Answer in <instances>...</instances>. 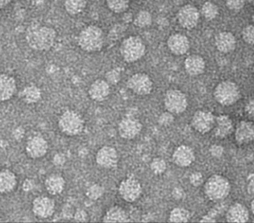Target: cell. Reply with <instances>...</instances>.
Returning <instances> with one entry per match:
<instances>
[{"label": "cell", "instance_id": "cell-1", "mask_svg": "<svg viewBox=\"0 0 254 223\" xmlns=\"http://www.w3.org/2000/svg\"><path fill=\"white\" fill-rule=\"evenodd\" d=\"M56 30L45 25H31L26 31V40L31 49L38 52L49 51L56 42Z\"/></svg>", "mask_w": 254, "mask_h": 223}, {"label": "cell", "instance_id": "cell-2", "mask_svg": "<svg viewBox=\"0 0 254 223\" xmlns=\"http://www.w3.org/2000/svg\"><path fill=\"white\" fill-rule=\"evenodd\" d=\"M78 44L86 52H98L105 44L103 30L96 25H89L81 30L78 37Z\"/></svg>", "mask_w": 254, "mask_h": 223}, {"label": "cell", "instance_id": "cell-3", "mask_svg": "<svg viewBox=\"0 0 254 223\" xmlns=\"http://www.w3.org/2000/svg\"><path fill=\"white\" fill-rule=\"evenodd\" d=\"M205 195L209 200L220 202L230 194L231 186L226 177L219 174L211 175L204 184Z\"/></svg>", "mask_w": 254, "mask_h": 223}, {"label": "cell", "instance_id": "cell-4", "mask_svg": "<svg viewBox=\"0 0 254 223\" xmlns=\"http://www.w3.org/2000/svg\"><path fill=\"white\" fill-rule=\"evenodd\" d=\"M120 52L126 62L132 63L143 57L146 52V46L140 37L130 36L122 42Z\"/></svg>", "mask_w": 254, "mask_h": 223}, {"label": "cell", "instance_id": "cell-5", "mask_svg": "<svg viewBox=\"0 0 254 223\" xmlns=\"http://www.w3.org/2000/svg\"><path fill=\"white\" fill-rule=\"evenodd\" d=\"M58 126L62 133L67 136H77L84 129V120L81 114L74 110L64 112L59 118Z\"/></svg>", "mask_w": 254, "mask_h": 223}, {"label": "cell", "instance_id": "cell-6", "mask_svg": "<svg viewBox=\"0 0 254 223\" xmlns=\"http://www.w3.org/2000/svg\"><path fill=\"white\" fill-rule=\"evenodd\" d=\"M214 98L221 105L230 107L234 105L240 99V89L234 82L224 80L215 86Z\"/></svg>", "mask_w": 254, "mask_h": 223}, {"label": "cell", "instance_id": "cell-7", "mask_svg": "<svg viewBox=\"0 0 254 223\" xmlns=\"http://www.w3.org/2000/svg\"><path fill=\"white\" fill-rule=\"evenodd\" d=\"M163 102L166 110L172 114H181L188 107L187 95L179 89H171L166 91Z\"/></svg>", "mask_w": 254, "mask_h": 223}, {"label": "cell", "instance_id": "cell-8", "mask_svg": "<svg viewBox=\"0 0 254 223\" xmlns=\"http://www.w3.org/2000/svg\"><path fill=\"white\" fill-rule=\"evenodd\" d=\"M142 193L141 183L133 175L123 179L119 186V194L127 202H134L140 197Z\"/></svg>", "mask_w": 254, "mask_h": 223}, {"label": "cell", "instance_id": "cell-9", "mask_svg": "<svg viewBox=\"0 0 254 223\" xmlns=\"http://www.w3.org/2000/svg\"><path fill=\"white\" fill-rule=\"evenodd\" d=\"M127 87L139 96L150 95L153 90V81L145 73H136L127 79Z\"/></svg>", "mask_w": 254, "mask_h": 223}, {"label": "cell", "instance_id": "cell-10", "mask_svg": "<svg viewBox=\"0 0 254 223\" xmlns=\"http://www.w3.org/2000/svg\"><path fill=\"white\" fill-rule=\"evenodd\" d=\"M142 129L140 120L133 116H125L118 124L119 135L123 139H133L140 134Z\"/></svg>", "mask_w": 254, "mask_h": 223}, {"label": "cell", "instance_id": "cell-11", "mask_svg": "<svg viewBox=\"0 0 254 223\" xmlns=\"http://www.w3.org/2000/svg\"><path fill=\"white\" fill-rule=\"evenodd\" d=\"M96 162L104 169H116L119 164V155L117 150L111 146H103L96 153Z\"/></svg>", "mask_w": 254, "mask_h": 223}, {"label": "cell", "instance_id": "cell-12", "mask_svg": "<svg viewBox=\"0 0 254 223\" xmlns=\"http://www.w3.org/2000/svg\"><path fill=\"white\" fill-rule=\"evenodd\" d=\"M191 123L194 130L201 134L207 133L215 126V117L210 112L198 110L193 114Z\"/></svg>", "mask_w": 254, "mask_h": 223}, {"label": "cell", "instance_id": "cell-13", "mask_svg": "<svg viewBox=\"0 0 254 223\" xmlns=\"http://www.w3.org/2000/svg\"><path fill=\"white\" fill-rule=\"evenodd\" d=\"M56 211V202L48 196H41L35 198L32 202V211L35 217L41 220L50 218Z\"/></svg>", "mask_w": 254, "mask_h": 223}, {"label": "cell", "instance_id": "cell-14", "mask_svg": "<svg viewBox=\"0 0 254 223\" xmlns=\"http://www.w3.org/2000/svg\"><path fill=\"white\" fill-rule=\"evenodd\" d=\"M48 150V142L41 135H34L29 138L26 142V154L31 159H41L47 155Z\"/></svg>", "mask_w": 254, "mask_h": 223}, {"label": "cell", "instance_id": "cell-15", "mask_svg": "<svg viewBox=\"0 0 254 223\" xmlns=\"http://www.w3.org/2000/svg\"><path fill=\"white\" fill-rule=\"evenodd\" d=\"M177 18L178 22L183 28L191 29L198 23L200 13L195 6L192 4H186L178 10Z\"/></svg>", "mask_w": 254, "mask_h": 223}, {"label": "cell", "instance_id": "cell-16", "mask_svg": "<svg viewBox=\"0 0 254 223\" xmlns=\"http://www.w3.org/2000/svg\"><path fill=\"white\" fill-rule=\"evenodd\" d=\"M195 160L194 150L189 146L182 144L175 149L172 154L174 164L180 167H187Z\"/></svg>", "mask_w": 254, "mask_h": 223}, {"label": "cell", "instance_id": "cell-17", "mask_svg": "<svg viewBox=\"0 0 254 223\" xmlns=\"http://www.w3.org/2000/svg\"><path fill=\"white\" fill-rule=\"evenodd\" d=\"M111 94V86L109 83L102 79L95 80L90 85L88 89V95L93 101L96 102H103L108 99Z\"/></svg>", "mask_w": 254, "mask_h": 223}, {"label": "cell", "instance_id": "cell-18", "mask_svg": "<svg viewBox=\"0 0 254 223\" xmlns=\"http://www.w3.org/2000/svg\"><path fill=\"white\" fill-rule=\"evenodd\" d=\"M235 139L239 144H248L254 141V123L250 120L239 122L235 129Z\"/></svg>", "mask_w": 254, "mask_h": 223}, {"label": "cell", "instance_id": "cell-19", "mask_svg": "<svg viewBox=\"0 0 254 223\" xmlns=\"http://www.w3.org/2000/svg\"><path fill=\"white\" fill-rule=\"evenodd\" d=\"M167 46L172 54L181 56L188 52L190 43L187 36L181 34H175L171 35L168 39Z\"/></svg>", "mask_w": 254, "mask_h": 223}, {"label": "cell", "instance_id": "cell-20", "mask_svg": "<svg viewBox=\"0 0 254 223\" xmlns=\"http://www.w3.org/2000/svg\"><path fill=\"white\" fill-rule=\"evenodd\" d=\"M17 92V83L15 79L8 74H0V101L2 102L9 101Z\"/></svg>", "mask_w": 254, "mask_h": 223}, {"label": "cell", "instance_id": "cell-21", "mask_svg": "<svg viewBox=\"0 0 254 223\" xmlns=\"http://www.w3.org/2000/svg\"><path fill=\"white\" fill-rule=\"evenodd\" d=\"M249 218V211L242 203L233 204L226 213V220L228 223H245Z\"/></svg>", "mask_w": 254, "mask_h": 223}, {"label": "cell", "instance_id": "cell-22", "mask_svg": "<svg viewBox=\"0 0 254 223\" xmlns=\"http://www.w3.org/2000/svg\"><path fill=\"white\" fill-rule=\"evenodd\" d=\"M215 44L216 49L221 53H230L236 49V39L232 33L223 31L217 34Z\"/></svg>", "mask_w": 254, "mask_h": 223}, {"label": "cell", "instance_id": "cell-23", "mask_svg": "<svg viewBox=\"0 0 254 223\" xmlns=\"http://www.w3.org/2000/svg\"><path fill=\"white\" fill-rule=\"evenodd\" d=\"M17 186V178L15 173L8 169L0 172V193L8 194L14 191Z\"/></svg>", "mask_w": 254, "mask_h": 223}, {"label": "cell", "instance_id": "cell-24", "mask_svg": "<svg viewBox=\"0 0 254 223\" xmlns=\"http://www.w3.org/2000/svg\"><path fill=\"white\" fill-rule=\"evenodd\" d=\"M184 66L187 74L190 76H198L203 74L206 68L205 60L198 55H191L187 57Z\"/></svg>", "mask_w": 254, "mask_h": 223}, {"label": "cell", "instance_id": "cell-25", "mask_svg": "<svg viewBox=\"0 0 254 223\" xmlns=\"http://www.w3.org/2000/svg\"><path fill=\"white\" fill-rule=\"evenodd\" d=\"M213 129L214 134L217 138H226L234 130L233 121L225 114L218 115L215 117V124Z\"/></svg>", "mask_w": 254, "mask_h": 223}, {"label": "cell", "instance_id": "cell-26", "mask_svg": "<svg viewBox=\"0 0 254 223\" xmlns=\"http://www.w3.org/2000/svg\"><path fill=\"white\" fill-rule=\"evenodd\" d=\"M130 221L127 211L120 206L111 207L102 218V223H129Z\"/></svg>", "mask_w": 254, "mask_h": 223}, {"label": "cell", "instance_id": "cell-27", "mask_svg": "<svg viewBox=\"0 0 254 223\" xmlns=\"http://www.w3.org/2000/svg\"><path fill=\"white\" fill-rule=\"evenodd\" d=\"M65 186H66V181L60 174H51L46 178V189L52 196L61 194L64 190Z\"/></svg>", "mask_w": 254, "mask_h": 223}, {"label": "cell", "instance_id": "cell-28", "mask_svg": "<svg viewBox=\"0 0 254 223\" xmlns=\"http://www.w3.org/2000/svg\"><path fill=\"white\" fill-rule=\"evenodd\" d=\"M20 97L26 104H35L41 99L42 92L38 86L35 85H29L20 92Z\"/></svg>", "mask_w": 254, "mask_h": 223}, {"label": "cell", "instance_id": "cell-29", "mask_svg": "<svg viewBox=\"0 0 254 223\" xmlns=\"http://www.w3.org/2000/svg\"><path fill=\"white\" fill-rule=\"evenodd\" d=\"M191 219L190 211L184 208H175L169 214V223H188Z\"/></svg>", "mask_w": 254, "mask_h": 223}, {"label": "cell", "instance_id": "cell-30", "mask_svg": "<svg viewBox=\"0 0 254 223\" xmlns=\"http://www.w3.org/2000/svg\"><path fill=\"white\" fill-rule=\"evenodd\" d=\"M87 0H65L66 11L72 16L79 14L85 9Z\"/></svg>", "mask_w": 254, "mask_h": 223}, {"label": "cell", "instance_id": "cell-31", "mask_svg": "<svg viewBox=\"0 0 254 223\" xmlns=\"http://www.w3.org/2000/svg\"><path fill=\"white\" fill-rule=\"evenodd\" d=\"M133 23L139 28H146L152 23V16L148 10H140L135 16Z\"/></svg>", "mask_w": 254, "mask_h": 223}, {"label": "cell", "instance_id": "cell-32", "mask_svg": "<svg viewBox=\"0 0 254 223\" xmlns=\"http://www.w3.org/2000/svg\"><path fill=\"white\" fill-rule=\"evenodd\" d=\"M108 8L116 13H122L128 9L129 0H106Z\"/></svg>", "mask_w": 254, "mask_h": 223}, {"label": "cell", "instance_id": "cell-33", "mask_svg": "<svg viewBox=\"0 0 254 223\" xmlns=\"http://www.w3.org/2000/svg\"><path fill=\"white\" fill-rule=\"evenodd\" d=\"M201 13L207 20H212L218 16L219 9L218 6L211 1H206L201 7Z\"/></svg>", "mask_w": 254, "mask_h": 223}, {"label": "cell", "instance_id": "cell-34", "mask_svg": "<svg viewBox=\"0 0 254 223\" xmlns=\"http://www.w3.org/2000/svg\"><path fill=\"white\" fill-rule=\"evenodd\" d=\"M150 168L155 175H161L166 170L167 165L164 159L161 158H155L151 161Z\"/></svg>", "mask_w": 254, "mask_h": 223}, {"label": "cell", "instance_id": "cell-35", "mask_svg": "<svg viewBox=\"0 0 254 223\" xmlns=\"http://www.w3.org/2000/svg\"><path fill=\"white\" fill-rule=\"evenodd\" d=\"M103 187L99 185V184H96L89 187L86 194H87V196H88L90 199L96 200V199H99V198L103 195Z\"/></svg>", "mask_w": 254, "mask_h": 223}, {"label": "cell", "instance_id": "cell-36", "mask_svg": "<svg viewBox=\"0 0 254 223\" xmlns=\"http://www.w3.org/2000/svg\"><path fill=\"white\" fill-rule=\"evenodd\" d=\"M242 35L245 43L254 45V25H247L242 31Z\"/></svg>", "mask_w": 254, "mask_h": 223}, {"label": "cell", "instance_id": "cell-37", "mask_svg": "<svg viewBox=\"0 0 254 223\" xmlns=\"http://www.w3.org/2000/svg\"><path fill=\"white\" fill-rule=\"evenodd\" d=\"M159 123L163 126H168L174 121V116L172 113L169 112L163 113L159 117Z\"/></svg>", "mask_w": 254, "mask_h": 223}, {"label": "cell", "instance_id": "cell-38", "mask_svg": "<svg viewBox=\"0 0 254 223\" xmlns=\"http://www.w3.org/2000/svg\"><path fill=\"white\" fill-rule=\"evenodd\" d=\"M227 7L233 10H239L243 8L245 0H227Z\"/></svg>", "mask_w": 254, "mask_h": 223}, {"label": "cell", "instance_id": "cell-39", "mask_svg": "<svg viewBox=\"0 0 254 223\" xmlns=\"http://www.w3.org/2000/svg\"><path fill=\"white\" fill-rule=\"evenodd\" d=\"M203 175L200 172H194L190 175V181L194 187H198L203 182Z\"/></svg>", "mask_w": 254, "mask_h": 223}, {"label": "cell", "instance_id": "cell-40", "mask_svg": "<svg viewBox=\"0 0 254 223\" xmlns=\"http://www.w3.org/2000/svg\"><path fill=\"white\" fill-rule=\"evenodd\" d=\"M106 77L108 81L111 82V83H116L120 80V73L117 71V70H112L107 73Z\"/></svg>", "mask_w": 254, "mask_h": 223}, {"label": "cell", "instance_id": "cell-41", "mask_svg": "<svg viewBox=\"0 0 254 223\" xmlns=\"http://www.w3.org/2000/svg\"><path fill=\"white\" fill-rule=\"evenodd\" d=\"M245 112H246L248 117L254 121V100H251L247 104L246 107H245Z\"/></svg>", "mask_w": 254, "mask_h": 223}, {"label": "cell", "instance_id": "cell-42", "mask_svg": "<svg viewBox=\"0 0 254 223\" xmlns=\"http://www.w3.org/2000/svg\"><path fill=\"white\" fill-rule=\"evenodd\" d=\"M88 220V217H87V213L84 211H77L75 214V221L80 222V223H84V222H87Z\"/></svg>", "mask_w": 254, "mask_h": 223}, {"label": "cell", "instance_id": "cell-43", "mask_svg": "<svg viewBox=\"0 0 254 223\" xmlns=\"http://www.w3.org/2000/svg\"><path fill=\"white\" fill-rule=\"evenodd\" d=\"M13 0H0V7L2 9L5 8Z\"/></svg>", "mask_w": 254, "mask_h": 223}, {"label": "cell", "instance_id": "cell-44", "mask_svg": "<svg viewBox=\"0 0 254 223\" xmlns=\"http://www.w3.org/2000/svg\"><path fill=\"white\" fill-rule=\"evenodd\" d=\"M251 211H252L253 214L254 215V199L252 201V202H251Z\"/></svg>", "mask_w": 254, "mask_h": 223}]
</instances>
